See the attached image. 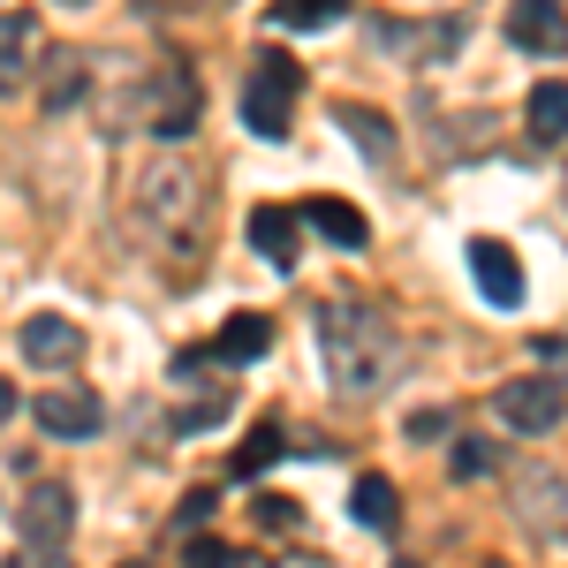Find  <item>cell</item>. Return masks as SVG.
Listing matches in <instances>:
<instances>
[{
    "mask_svg": "<svg viewBox=\"0 0 568 568\" xmlns=\"http://www.w3.org/2000/svg\"><path fill=\"white\" fill-rule=\"evenodd\" d=\"M318 349H326V379L342 394H379L402 372V334L379 304L356 296H326L318 304Z\"/></svg>",
    "mask_w": 568,
    "mask_h": 568,
    "instance_id": "6da1fadb",
    "label": "cell"
},
{
    "mask_svg": "<svg viewBox=\"0 0 568 568\" xmlns=\"http://www.w3.org/2000/svg\"><path fill=\"white\" fill-rule=\"evenodd\" d=\"M524 516H538V524L568 530V485H561V478H530V493H524Z\"/></svg>",
    "mask_w": 568,
    "mask_h": 568,
    "instance_id": "ffe728a7",
    "label": "cell"
},
{
    "mask_svg": "<svg viewBox=\"0 0 568 568\" xmlns=\"http://www.w3.org/2000/svg\"><path fill=\"white\" fill-rule=\"evenodd\" d=\"M39 16H23V8H0V99L8 91L31 84V69H39Z\"/></svg>",
    "mask_w": 568,
    "mask_h": 568,
    "instance_id": "52a82bcc",
    "label": "cell"
},
{
    "mask_svg": "<svg viewBox=\"0 0 568 568\" xmlns=\"http://www.w3.org/2000/svg\"><path fill=\"white\" fill-rule=\"evenodd\" d=\"M265 349H273V326H265L258 311H243V318H227V326L213 334V356H220V364H258Z\"/></svg>",
    "mask_w": 568,
    "mask_h": 568,
    "instance_id": "5bb4252c",
    "label": "cell"
},
{
    "mask_svg": "<svg viewBox=\"0 0 568 568\" xmlns=\"http://www.w3.org/2000/svg\"><path fill=\"white\" fill-rule=\"evenodd\" d=\"M61 8H84V0H61Z\"/></svg>",
    "mask_w": 568,
    "mask_h": 568,
    "instance_id": "f1b7e54d",
    "label": "cell"
},
{
    "mask_svg": "<svg viewBox=\"0 0 568 568\" xmlns=\"http://www.w3.org/2000/svg\"><path fill=\"white\" fill-rule=\"evenodd\" d=\"M84 84H91L84 53H45V114H69L84 99Z\"/></svg>",
    "mask_w": 568,
    "mask_h": 568,
    "instance_id": "2e32d148",
    "label": "cell"
},
{
    "mask_svg": "<svg viewBox=\"0 0 568 568\" xmlns=\"http://www.w3.org/2000/svg\"><path fill=\"white\" fill-rule=\"evenodd\" d=\"M394 568H409V561H394Z\"/></svg>",
    "mask_w": 568,
    "mask_h": 568,
    "instance_id": "4dcf8cb0",
    "label": "cell"
},
{
    "mask_svg": "<svg viewBox=\"0 0 568 568\" xmlns=\"http://www.w3.org/2000/svg\"><path fill=\"white\" fill-rule=\"evenodd\" d=\"M524 130H530V144H561L568 136V84H538L530 91Z\"/></svg>",
    "mask_w": 568,
    "mask_h": 568,
    "instance_id": "9a60e30c",
    "label": "cell"
},
{
    "mask_svg": "<svg viewBox=\"0 0 568 568\" xmlns=\"http://www.w3.org/2000/svg\"><path fill=\"white\" fill-rule=\"evenodd\" d=\"M197 205H205V182L190 175V168H152V175L136 182V213L152 220V227H168V235H182L197 220Z\"/></svg>",
    "mask_w": 568,
    "mask_h": 568,
    "instance_id": "277c9868",
    "label": "cell"
},
{
    "mask_svg": "<svg viewBox=\"0 0 568 568\" xmlns=\"http://www.w3.org/2000/svg\"><path fill=\"white\" fill-rule=\"evenodd\" d=\"M144 130L152 136H190L197 130V69L190 61H168L144 77Z\"/></svg>",
    "mask_w": 568,
    "mask_h": 568,
    "instance_id": "3957f363",
    "label": "cell"
},
{
    "mask_svg": "<svg viewBox=\"0 0 568 568\" xmlns=\"http://www.w3.org/2000/svg\"><path fill=\"white\" fill-rule=\"evenodd\" d=\"M16 342H23L31 364H77V356H84V326H77V318H61V311H39V318H23V334H16Z\"/></svg>",
    "mask_w": 568,
    "mask_h": 568,
    "instance_id": "8fae6325",
    "label": "cell"
},
{
    "mask_svg": "<svg viewBox=\"0 0 568 568\" xmlns=\"http://www.w3.org/2000/svg\"><path fill=\"white\" fill-rule=\"evenodd\" d=\"M182 568H251V561H243V546H227V538H190V546H182Z\"/></svg>",
    "mask_w": 568,
    "mask_h": 568,
    "instance_id": "44dd1931",
    "label": "cell"
},
{
    "mask_svg": "<svg viewBox=\"0 0 568 568\" xmlns=\"http://www.w3.org/2000/svg\"><path fill=\"white\" fill-rule=\"evenodd\" d=\"M122 568H152V561H122Z\"/></svg>",
    "mask_w": 568,
    "mask_h": 568,
    "instance_id": "83f0119b",
    "label": "cell"
},
{
    "mask_svg": "<svg viewBox=\"0 0 568 568\" xmlns=\"http://www.w3.org/2000/svg\"><path fill=\"white\" fill-rule=\"evenodd\" d=\"M342 16H349V0H273V31H326Z\"/></svg>",
    "mask_w": 568,
    "mask_h": 568,
    "instance_id": "e0dca14e",
    "label": "cell"
},
{
    "mask_svg": "<svg viewBox=\"0 0 568 568\" xmlns=\"http://www.w3.org/2000/svg\"><path fill=\"white\" fill-rule=\"evenodd\" d=\"M8 568H69V546H16Z\"/></svg>",
    "mask_w": 568,
    "mask_h": 568,
    "instance_id": "cb8c5ba5",
    "label": "cell"
},
{
    "mask_svg": "<svg viewBox=\"0 0 568 568\" xmlns=\"http://www.w3.org/2000/svg\"><path fill=\"white\" fill-rule=\"evenodd\" d=\"M349 516H356L364 530H387V524H394V485H387V478H356Z\"/></svg>",
    "mask_w": 568,
    "mask_h": 568,
    "instance_id": "d6986e66",
    "label": "cell"
},
{
    "mask_svg": "<svg viewBox=\"0 0 568 568\" xmlns=\"http://www.w3.org/2000/svg\"><path fill=\"white\" fill-rule=\"evenodd\" d=\"M8 417H16V387L0 379V425H8Z\"/></svg>",
    "mask_w": 568,
    "mask_h": 568,
    "instance_id": "4316f807",
    "label": "cell"
},
{
    "mask_svg": "<svg viewBox=\"0 0 568 568\" xmlns=\"http://www.w3.org/2000/svg\"><path fill=\"white\" fill-rule=\"evenodd\" d=\"M251 243H258V258L273 265V273H288L296 251H304V243H296V213H288V205H258V213H251Z\"/></svg>",
    "mask_w": 568,
    "mask_h": 568,
    "instance_id": "7c38bea8",
    "label": "cell"
},
{
    "mask_svg": "<svg viewBox=\"0 0 568 568\" xmlns=\"http://www.w3.org/2000/svg\"><path fill=\"white\" fill-rule=\"evenodd\" d=\"M304 220L326 235V243H342V251H364V243H372V220L356 213V205H342V197H311Z\"/></svg>",
    "mask_w": 568,
    "mask_h": 568,
    "instance_id": "4fadbf2b",
    "label": "cell"
},
{
    "mask_svg": "<svg viewBox=\"0 0 568 568\" xmlns=\"http://www.w3.org/2000/svg\"><path fill=\"white\" fill-rule=\"evenodd\" d=\"M31 417H39V433H53V439H91L99 433V394L91 387H45L39 402H31Z\"/></svg>",
    "mask_w": 568,
    "mask_h": 568,
    "instance_id": "8992f818",
    "label": "cell"
},
{
    "mask_svg": "<svg viewBox=\"0 0 568 568\" xmlns=\"http://www.w3.org/2000/svg\"><path fill=\"white\" fill-rule=\"evenodd\" d=\"M470 273H478V288H485L493 311H508L516 296H524V265H516L508 243H493V235H470Z\"/></svg>",
    "mask_w": 568,
    "mask_h": 568,
    "instance_id": "ba28073f",
    "label": "cell"
},
{
    "mask_svg": "<svg viewBox=\"0 0 568 568\" xmlns=\"http://www.w3.org/2000/svg\"><path fill=\"white\" fill-rule=\"evenodd\" d=\"M485 470H493V447L485 439H463L455 447V478H485Z\"/></svg>",
    "mask_w": 568,
    "mask_h": 568,
    "instance_id": "603a6c76",
    "label": "cell"
},
{
    "mask_svg": "<svg viewBox=\"0 0 568 568\" xmlns=\"http://www.w3.org/2000/svg\"><path fill=\"white\" fill-rule=\"evenodd\" d=\"M493 409H500V425L508 433H554V425H568V394L561 379H508V387L493 394Z\"/></svg>",
    "mask_w": 568,
    "mask_h": 568,
    "instance_id": "5b68a950",
    "label": "cell"
},
{
    "mask_svg": "<svg viewBox=\"0 0 568 568\" xmlns=\"http://www.w3.org/2000/svg\"><path fill=\"white\" fill-rule=\"evenodd\" d=\"M213 500H220L213 485H197V493L182 500V516H175V524H182V530H190V524H205V516H213Z\"/></svg>",
    "mask_w": 568,
    "mask_h": 568,
    "instance_id": "d4e9b609",
    "label": "cell"
},
{
    "mask_svg": "<svg viewBox=\"0 0 568 568\" xmlns=\"http://www.w3.org/2000/svg\"><path fill=\"white\" fill-rule=\"evenodd\" d=\"M296 91H304V69H296L288 53H258V69H251V84H243V122L258 136H288Z\"/></svg>",
    "mask_w": 568,
    "mask_h": 568,
    "instance_id": "7a4b0ae2",
    "label": "cell"
},
{
    "mask_svg": "<svg viewBox=\"0 0 568 568\" xmlns=\"http://www.w3.org/2000/svg\"><path fill=\"white\" fill-rule=\"evenodd\" d=\"M508 39L524 45V53H568L561 0H516V8H508Z\"/></svg>",
    "mask_w": 568,
    "mask_h": 568,
    "instance_id": "30bf717a",
    "label": "cell"
},
{
    "mask_svg": "<svg viewBox=\"0 0 568 568\" xmlns=\"http://www.w3.org/2000/svg\"><path fill=\"white\" fill-rule=\"evenodd\" d=\"M334 122L372 152V160H394V130H387V114H372V106H334Z\"/></svg>",
    "mask_w": 568,
    "mask_h": 568,
    "instance_id": "ac0fdd59",
    "label": "cell"
},
{
    "mask_svg": "<svg viewBox=\"0 0 568 568\" xmlns=\"http://www.w3.org/2000/svg\"><path fill=\"white\" fill-rule=\"evenodd\" d=\"M69 524H77L69 485H61V478L31 485V500H23V546H61V538H69Z\"/></svg>",
    "mask_w": 568,
    "mask_h": 568,
    "instance_id": "9c48e42d",
    "label": "cell"
},
{
    "mask_svg": "<svg viewBox=\"0 0 568 568\" xmlns=\"http://www.w3.org/2000/svg\"><path fill=\"white\" fill-rule=\"evenodd\" d=\"M273 455H281V425H258V433H251V447L235 455V478H258Z\"/></svg>",
    "mask_w": 568,
    "mask_h": 568,
    "instance_id": "7402d4cb",
    "label": "cell"
},
{
    "mask_svg": "<svg viewBox=\"0 0 568 568\" xmlns=\"http://www.w3.org/2000/svg\"><path fill=\"white\" fill-rule=\"evenodd\" d=\"M447 425H455L447 409H417V417H409V439H439V433H447Z\"/></svg>",
    "mask_w": 568,
    "mask_h": 568,
    "instance_id": "484cf974",
    "label": "cell"
},
{
    "mask_svg": "<svg viewBox=\"0 0 568 568\" xmlns=\"http://www.w3.org/2000/svg\"><path fill=\"white\" fill-rule=\"evenodd\" d=\"M152 8H168V0H152Z\"/></svg>",
    "mask_w": 568,
    "mask_h": 568,
    "instance_id": "f546056e",
    "label": "cell"
}]
</instances>
